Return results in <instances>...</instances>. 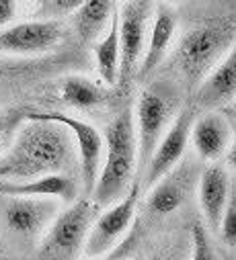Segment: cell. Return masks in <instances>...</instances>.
<instances>
[{
    "mask_svg": "<svg viewBox=\"0 0 236 260\" xmlns=\"http://www.w3.org/2000/svg\"><path fill=\"white\" fill-rule=\"evenodd\" d=\"M29 115L39 117V119H47V121H55V123L64 125L72 134L76 154H78V172H80L82 188H84L86 197H91L97 176H99V170H101V164H103V154H105L103 134L88 121H82L78 117L60 113V111H33Z\"/></svg>",
    "mask_w": 236,
    "mask_h": 260,
    "instance_id": "obj_9",
    "label": "cell"
},
{
    "mask_svg": "<svg viewBox=\"0 0 236 260\" xmlns=\"http://www.w3.org/2000/svg\"><path fill=\"white\" fill-rule=\"evenodd\" d=\"M115 5V0H84L72 17V25L78 37L82 41H97L107 31V23H111Z\"/></svg>",
    "mask_w": 236,
    "mask_h": 260,
    "instance_id": "obj_19",
    "label": "cell"
},
{
    "mask_svg": "<svg viewBox=\"0 0 236 260\" xmlns=\"http://www.w3.org/2000/svg\"><path fill=\"white\" fill-rule=\"evenodd\" d=\"M179 113L181 88L176 82L160 78L152 80L148 86L142 88L134 109V125L138 138V178L142 176L162 136Z\"/></svg>",
    "mask_w": 236,
    "mask_h": 260,
    "instance_id": "obj_4",
    "label": "cell"
},
{
    "mask_svg": "<svg viewBox=\"0 0 236 260\" xmlns=\"http://www.w3.org/2000/svg\"><path fill=\"white\" fill-rule=\"evenodd\" d=\"M195 117H197V113L193 107L181 109V113L174 117L172 125L166 129V134L162 136L158 148L154 150L148 166L144 168V172L140 176L142 190L152 188L164 174H168L185 158L189 142H191V127H193Z\"/></svg>",
    "mask_w": 236,
    "mask_h": 260,
    "instance_id": "obj_10",
    "label": "cell"
},
{
    "mask_svg": "<svg viewBox=\"0 0 236 260\" xmlns=\"http://www.w3.org/2000/svg\"><path fill=\"white\" fill-rule=\"evenodd\" d=\"M99 211L91 197L76 199L62 209L35 246L37 260H80Z\"/></svg>",
    "mask_w": 236,
    "mask_h": 260,
    "instance_id": "obj_5",
    "label": "cell"
},
{
    "mask_svg": "<svg viewBox=\"0 0 236 260\" xmlns=\"http://www.w3.org/2000/svg\"><path fill=\"white\" fill-rule=\"evenodd\" d=\"M76 162L72 134L55 121L25 115L5 154L0 156V178L31 180L49 174H66Z\"/></svg>",
    "mask_w": 236,
    "mask_h": 260,
    "instance_id": "obj_1",
    "label": "cell"
},
{
    "mask_svg": "<svg viewBox=\"0 0 236 260\" xmlns=\"http://www.w3.org/2000/svg\"><path fill=\"white\" fill-rule=\"evenodd\" d=\"M226 164H228V168L236 170V140H232V144H230V150L226 154Z\"/></svg>",
    "mask_w": 236,
    "mask_h": 260,
    "instance_id": "obj_26",
    "label": "cell"
},
{
    "mask_svg": "<svg viewBox=\"0 0 236 260\" xmlns=\"http://www.w3.org/2000/svg\"><path fill=\"white\" fill-rule=\"evenodd\" d=\"M199 174V166L191 158H183L168 174H164L152 188L146 190L148 211H152L158 217H166L179 211L183 203L189 199L191 190L197 186Z\"/></svg>",
    "mask_w": 236,
    "mask_h": 260,
    "instance_id": "obj_12",
    "label": "cell"
},
{
    "mask_svg": "<svg viewBox=\"0 0 236 260\" xmlns=\"http://www.w3.org/2000/svg\"><path fill=\"white\" fill-rule=\"evenodd\" d=\"M11 125H13V117H11V113H7V111H0V156L5 154V144H7V134H9V129H11Z\"/></svg>",
    "mask_w": 236,
    "mask_h": 260,
    "instance_id": "obj_25",
    "label": "cell"
},
{
    "mask_svg": "<svg viewBox=\"0 0 236 260\" xmlns=\"http://www.w3.org/2000/svg\"><path fill=\"white\" fill-rule=\"evenodd\" d=\"M174 35H176V17H174V13L168 7L156 9L152 25H150L146 49H144L142 61H140L138 72H136L140 78H148L158 70L164 55L170 49V43H172Z\"/></svg>",
    "mask_w": 236,
    "mask_h": 260,
    "instance_id": "obj_17",
    "label": "cell"
},
{
    "mask_svg": "<svg viewBox=\"0 0 236 260\" xmlns=\"http://www.w3.org/2000/svg\"><path fill=\"white\" fill-rule=\"evenodd\" d=\"M218 236L222 238V242L228 248L236 250V184H232V192H230V199H228V205H226Z\"/></svg>",
    "mask_w": 236,
    "mask_h": 260,
    "instance_id": "obj_22",
    "label": "cell"
},
{
    "mask_svg": "<svg viewBox=\"0 0 236 260\" xmlns=\"http://www.w3.org/2000/svg\"><path fill=\"white\" fill-rule=\"evenodd\" d=\"M66 37L60 21H27L0 31V53L11 55H39L55 49Z\"/></svg>",
    "mask_w": 236,
    "mask_h": 260,
    "instance_id": "obj_11",
    "label": "cell"
},
{
    "mask_svg": "<svg viewBox=\"0 0 236 260\" xmlns=\"http://www.w3.org/2000/svg\"><path fill=\"white\" fill-rule=\"evenodd\" d=\"M232 178L226 166L214 162L201 168L197 180V203L201 211V221L210 234H218L230 192H232Z\"/></svg>",
    "mask_w": 236,
    "mask_h": 260,
    "instance_id": "obj_13",
    "label": "cell"
},
{
    "mask_svg": "<svg viewBox=\"0 0 236 260\" xmlns=\"http://www.w3.org/2000/svg\"><path fill=\"white\" fill-rule=\"evenodd\" d=\"M152 19H154V0H124L122 7H117V23H120V43H122L120 80H128L132 74L138 72Z\"/></svg>",
    "mask_w": 236,
    "mask_h": 260,
    "instance_id": "obj_8",
    "label": "cell"
},
{
    "mask_svg": "<svg viewBox=\"0 0 236 260\" xmlns=\"http://www.w3.org/2000/svg\"><path fill=\"white\" fill-rule=\"evenodd\" d=\"M164 5H179V3H183V0H162Z\"/></svg>",
    "mask_w": 236,
    "mask_h": 260,
    "instance_id": "obj_28",
    "label": "cell"
},
{
    "mask_svg": "<svg viewBox=\"0 0 236 260\" xmlns=\"http://www.w3.org/2000/svg\"><path fill=\"white\" fill-rule=\"evenodd\" d=\"M57 94H60L62 103L78 111L95 109L107 101V90L101 84L93 82L86 76H76V74L62 78L60 86H57Z\"/></svg>",
    "mask_w": 236,
    "mask_h": 260,
    "instance_id": "obj_20",
    "label": "cell"
},
{
    "mask_svg": "<svg viewBox=\"0 0 236 260\" xmlns=\"http://www.w3.org/2000/svg\"><path fill=\"white\" fill-rule=\"evenodd\" d=\"M148 260H168V258H164V256H158V254H156V256H152V258H148Z\"/></svg>",
    "mask_w": 236,
    "mask_h": 260,
    "instance_id": "obj_29",
    "label": "cell"
},
{
    "mask_svg": "<svg viewBox=\"0 0 236 260\" xmlns=\"http://www.w3.org/2000/svg\"><path fill=\"white\" fill-rule=\"evenodd\" d=\"M0 194L5 197H33L57 199L60 203H74L78 184L70 174H49L31 180H5L0 178Z\"/></svg>",
    "mask_w": 236,
    "mask_h": 260,
    "instance_id": "obj_15",
    "label": "cell"
},
{
    "mask_svg": "<svg viewBox=\"0 0 236 260\" xmlns=\"http://www.w3.org/2000/svg\"><path fill=\"white\" fill-rule=\"evenodd\" d=\"M195 92L205 111H222L236 96V41Z\"/></svg>",
    "mask_w": 236,
    "mask_h": 260,
    "instance_id": "obj_16",
    "label": "cell"
},
{
    "mask_svg": "<svg viewBox=\"0 0 236 260\" xmlns=\"http://www.w3.org/2000/svg\"><path fill=\"white\" fill-rule=\"evenodd\" d=\"M115 3H120V0H115Z\"/></svg>",
    "mask_w": 236,
    "mask_h": 260,
    "instance_id": "obj_31",
    "label": "cell"
},
{
    "mask_svg": "<svg viewBox=\"0 0 236 260\" xmlns=\"http://www.w3.org/2000/svg\"><path fill=\"white\" fill-rule=\"evenodd\" d=\"M140 190H142V180L138 178L132 184V188L126 192L124 199L105 207L97 215V219L88 232V238H86L84 258L105 260L124 244V240L128 238V234L136 225Z\"/></svg>",
    "mask_w": 236,
    "mask_h": 260,
    "instance_id": "obj_7",
    "label": "cell"
},
{
    "mask_svg": "<svg viewBox=\"0 0 236 260\" xmlns=\"http://www.w3.org/2000/svg\"><path fill=\"white\" fill-rule=\"evenodd\" d=\"M103 142V164L91 192V199L99 209L124 199L132 184L138 180V138L132 109L117 113L109 121Z\"/></svg>",
    "mask_w": 236,
    "mask_h": 260,
    "instance_id": "obj_2",
    "label": "cell"
},
{
    "mask_svg": "<svg viewBox=\"0 0 236 260\" xmlns=\"http://www.w3.org/2000/svg\"><path fill=\"white\" fill-rule=\"evenodd\" d=\"M232 144V125L222 111H203L191 127V146L199 160L214 164L226 158Z\"/></svg>",
    "mask_w": 236,
    "mask_h": 260,
    "instance_id": "obj_14",
    "label": "cell"
},
{
    "mask_svg": "<svg viewBox=\"0 0 236 260\" xmlns=\"http://www.w3.org/2000/svg\"><path fill=\"white\" fill-rule=\"evenodd\" d=\"M17 15V0H0V29L7 27Z\"/></svg>",
    "mask_w": 236,
    "mask_h": 260,
    "instance_id": "obj_23",
    "label": "cell"
},
{
    "mask_svg": "<svg viewBox=\"0 0 236 260\" xmlns=\"http://www.w3.org/2000/svg\"><path fill=\"white\" fill-rule=\"evenodd\" d=\"M236 41V21L230 17H212L185 31L172 53L174 72L187 88L197 90L210 72Z\"/></svg>",
    "mask_w": 236,
    "mask_h": 260,
    "instance_id": "obj_3",
    "label": "cell"
},
{
    "mask_svg": "<svg viewBox=\"0 0 236 260\" xmlns=\"http://www.w3.org/2000/svg\"><path fill=\"white\" fill-rule=\"evenodd\" d=\"M84 0H51V11L55 15H64V13H74L82 7Z\"/></svg>",
    "mask_w": 236,
    "mask_h": 260,
    "instance_id": "obj_24",
    "label": "cell"
},
{
    "mask_svg": "<svg viewBox=\"0 0 236 260\" xmlns=\"http://www.w3.org/2000/svg\"><path fill=\"white\" fill-rule=\"evenodd\" d=\"M57 213H60L57 199L0 194V232L5 234L7 240L23 248L37 246Z\"/></svg>",
    "mask_w": 236,
    "mask_h": 260,
    "instance_id": "obj_6",
    "label": "cell"
},
{
    "mask_svg": "<svg viewBox=\"0 0 236 260\" xmlns=\"http://www.w3.org/2000/svg\"><path fill=\"white\" fill-rule=\"evenodd\" d=\"M97 72L107 86H115L122 76V43H120V23H117V9L111 17L109 29L101 35L95 45Z\"/></svg>",
    "mask_w": 236,
    "mask_h": 260,
    "instance_id": "obj_18",
    "label": "cell"
},
{
    "mask_svg": "<svg viewBox=\"0 0 236 260\" xmlns=\"http://www.w3.org/2000/svg\"><path fill=\"white\" fill-rule=\"evenodd\" d=\"M222 113L228 117V121H236V96L222 109Z\"/></svg>",
    "mask_w": 236,
    "mask_h": 260,
    "instance_id": "obj_27",
    "label": "cell"
},
{
    "mask_svg": "<svg viewBox=\"0 0 236 260\" xmlns=\"http://www.w3.org/2000/svg\"><path fill=\"white\" fill-rule=\"evenodd\" d=\"M0 260H9V258H0Z\"/></svg>",
    "mask_w": 236,
    "mask_h": 260,
    "instance_id": "obj_30",
    "label": "cell"
},
{
    "mask_svg": "<svg viewBox=\"0 0 236 260\" xmlns=\"http://www.w3.org/2000/svg\"><path fill=\"white\" fill-rule=\"evenodd\" d=\"M191 260H220L212 244L210 232L201 219H197L191 230Z\"/></svg>",
    "mask_w": 236,
    "mask_h": 260,
    "instance_id": "obj_21",
    "label": "cell"
}]
</instances>
